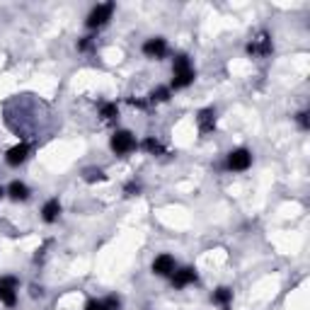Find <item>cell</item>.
I'll use <instances>...</instances> for the list:
<instances>
[{
    "mask_svg": "<svg viewBox=\"0 0 310 310\" xmlns=\"http://www.w3.org/2000/svg\"><path fill=\"white\" fill-rule=\"evenodd\" d=\"M197 279V274H194V269H179V272H172V283L177 286V288H182V286H187V283H192Z\"/></svg>",
    "mask_w": 310,
    "mask_h": 310,
    "instance_id": "8",
    "label": "cell"
},
{
    "mask_svg": "<svg viewBox=\"0 0 310 310\" xmlns=\"http://www.w3.org/2000/svg\"><path fill=\"white\" fill-rule=\"evenodd\" d=\"M102 177H104V174H102L100 170H87V179H90V182H92V179H102Z\"/></svg>",
    "mask_w": 310,
    "mask_h": 310,
    "instance_id": "22",
    "label": "cell"
},
{
    "mask_svg": "<svg viewBox=\"0 0 310 310\" xmlns=\"http://www.w3.org/2000/svg\"><path fill=\"white\" fill-rule=\"evenodd\" d=\"M250 163H252V155L245 150V148H240V150H233L230 155H228V168L235 170V172H242V170L250 168Z\"/></svg>",
    "mask_w": 310,
    "mask_h": 310,
    "instance_id": "4",
    "label": "cell"
},
{
    "mask_svg": "<svg viewBox=\"0 0 310 310\" xmlns=\"http://www.w3.org/2000/svg\"><path fill=\"white\" fill-rule=\"evenodd\" d=\"M58 213H61V204H58L56 199L46 201V204H44V208H41V216H44V221H46V223H54V221L58 218Z\"/></svg>",
    "mask_w": 310,
    "mask_h": 310,
    "instance_id": "10",
    "label": "cell"
},
{
    "mask_svg": "<svg viewBox=\"0 0 310 310\" xmlns=\"http://www.w3.org/2000/svg\"><path fill=\"white\" fill-rule=\"evenodd\" d=\"M168 97H170V90H168V87H158V90L150 95V100H153V102H165Z\"/></svg>",
    "mask_w": 310,
    "mask_h": 310,
    "instance_id": "17",
    "label": "cell"
},
{
    "mask_svg": "<svg viewBox=\"0 0 310 310\" xmlns=\"http://www.w3.org/2000/svg\"><path fill=\"white\" fill-rule=\"evenodd\" d=\"M85 310H107V308H104L102 301H90V303L85 306Z\"/></svg>",
    "mask_w": 310,
    "mask_h": 310,
    "instance_id": "19",
    "label": "cell"
},
{
    "mask_svg": "<svg viewBox=\"0 0 310 310\" xmlns=\"http://www.w3.org/2000/svg\"><path fill=\"white\" fill-rule=\"evenodd\" d=\"M27 153H29L27 143H17L15 148H10V150H7L5 160H7V165H20V163H25V160H27Z\"/></svg>",
    "mask_w": 310,
    "mask_h": 310,
    "instance_id": "6",
    "label": "cell"
},
{
    "mask_svg": "<svg viewBox=\"0 0 310 310\" xmlns=\"http://www.w3.org/2000/svg\"><path fill=\"white\" fill-rule=\"evenodd\" d=\"M7 192H10V197L15 199V201H22V199H27V197H29L27 184H22V182H12Z\"/></svg>",
    "mask_w": 310,
    "mask_h": 310,
    "instance_id": "12",
    "label": "cell"
},
{
    "mask_svg": "<svg viewBox=\"0 0 310 310\" xmlns=\"http://www.w3.org/2000/svg\"><path fill=\"white\" fill-rule=\"evenodd\" d=\"M0 286H5V288H15V286H17V279H12V276H2V279H0Z\"/></svg>",
    "mask_w": 310,
    "mask_h": 310,
    "instance_id": "18",
    "label": "cell"
},
{
    "mask_svg": "<svg viewBox=\"0 0 310 310\" xmlns=\"http://www.w3.org/2000/svg\"><path fill=\"white\" fill-rule=\"evenodd\" d=\"M298 121H301V126H303V129H308V112L298 114Z\"/></svg>",
    "mask_w": 310,
    "mask_h": 310,
    "instance_id": "23",
    "label": "cell"
},
{
    "mask_svg": "<svg viewBox=\"0 0 310 310\" xmlns=\"http://www.w3.org/2000/svg\"><path fill=\"white\" fill-rule=\"evenodd\" d=\"M102 303H104L107 310H119V298H107V301H102Z\"/></svg>",
    "mask_w": 310,
    "mask_h": 310,
    "instance_id": "20",
    "label": "cell"
},
{
    "mask_svg": "<svg viewBox=\"0 0 310 310\" xmlns=\"http://www.w3.org/2000/svg\"><path fill=\"white\" fill-rule=\"evenodd\" d=\"M102 116H104L107 121L116 119V116H119V109H116V104H104V107H102Z\"/></svg>",
    "mask_w": 310,
    "mask_h": 310,
    "instance_id": "16",
    "label": "cell"
},
{
    "mask_svg": "<svg viewBox=\"0 0 310 310\" xmlns=\"http://www.w3.org/2000/svg\"><path fill=\"white\" fill-rule=\"evenodd\" d=\"M143 148H145L148 153H153V155H155V153H163V145L155 141V138H145V141H143Z\"/></svg>",
    "mask_w": 310,
    "mask_h": 310,
    "instance_id": "15",
    "label": "cell"
},
{
    "mask_svg": "<svg viewBox=\"0 0 310 310\" xmlns=\"http://www.w3.org/2000/svg\"><path fill=\"white\" fill-rule=\"evenodd\" d=\"M269 49H272V44H269V39H267V34H262L257 41H252L250 46H247V51L257 56V54H269Z\"/></svg>",
    "mask_w": 310,
    "mask_h": 310,
    "instance_id": "11",
    "label": "cell"
},
{
    "mask_svg": "<svg viewBox=\"0 0 310 310\" xmlns=\"http://www.w3.org/2000/svg\"><path fill=\"white\" fill-rule=\"evenodd\" d=\"M230 298H233V291H228V288H218V291L213 293V303H218V306H223V308L230 303Z\"/></svg>",
    "mask_w": 310,
    "mask_h": 310,
    "instance_id": "14",
    "label": "cell"
},
{
    "mask_svg": "<svg viewBox=\"0 0 310 310\" xmlns=\"http://www.w3.org/2000/svg\"><path fill=\"white\" fill-rule=\"evenodd\" d=\"M112 148L119 153V155L131 153V150L136 148V138H134L129 131H116V134L112 136Z\"/></svg>",
    "mask_w": 310,
    "mask_h": 310,
    "instance_id": "3",
    "label": "cell"
},
{
    "mask_svg": "<svg viewBox=\"0 0 310 310\" xmlns=\"http://www.w3.org/2000/svg\"><path fill=\"white\" fill-rule=\"evenodd\" d=\"M192 80H194V70H192V66H189V58L177 56L174 58V78H172V87H174V90L187 87Z\"/></svg>",
    "mask_w": 310,
    "mask_h": 310,
    "instance_id": "1",
    "label": "cell"
},
{
    "mask_svg": "<svg viewBox=\"0 0 310 310\" xmlns=\"http://www.w3.org/2000/svg\"><path fill=\"white\" fill-rule=\"evenodd\" d=\"M153 272L160 274V276L172 274V272H174V259H172L170 254H160V257H155V262H153Z\"/></svg>",
    "mask_w": 310,
    "mask_h": 310,
    "instance_id": "7",
    "label": "cell"
},
{
    "mask_svg": "<svg viewBox=\"0 0 310 310\" xmlns=\"http://www.w3.org/2000/svg\"><path fill=\"white\" fill-rule=\"evenodd\" d=\"M114 5L112 2H104V5H97L90 15H87V27H102L109 17H112Z\"/></svg>",
    "mask_w": 310,
    "mask_h": 310,
    "instance_id": "2",
    "label": "cell"
},
{
    "mask_svg": "<svg viewBox=\"0 0 310 310\" xmlns=\"http://www.w3.org/2000/svg\"><path fill=\"white\" fill-rule=\"evenodd\" d=\"M213 124H216V114H213V109H204V112H199V129H201V134L213 131Z\"/></svg>",
    "mask_w": 310,
    "mask_h": 310,
    "instance_id": "9",
    "label": "cell"
},
{
    "mask_svg": "<svg viewBox=\"0 0 310 310\" xmlns=\"http://www.w3.org/2000/svg\"><path fill=\"white\" fill-rule=\"evenodd\" d=\"M138 192H141V187H138V184H129V187H126V194H131V197H134V194H138Z\"/></svg>",
    "mask_w": 310,
    "mask_h": 310,
    "instance_id": "24",
    "label": "cell"
},
{
    "mask_svg": "<svg viewBox=\"0 0 310 310\" xmlns=\"http://www.w3.org/2000/svg\"><path fill=\"white\" fill-rule=\"evenodd\" d=\"M78 49H80V51H90V49H92V36H85L83 41L78 44Z\"/></svg>",
    "mask_w": 310,
    "mask_h": 310,
    "instance_id": "21",
    "label": "cell"
},
{
    "mask_svg": "<svg viewBox=\"0 0 310 310\" xmlns=\"http://www.w3.org/2000/svg\"><path fill=\"white\" fill-rule=\"evenodd\" d=\"M0 194H2V189H0Z\"/></svg>",
    "mask_w": 310,
    "mask_h": 310,
    "instance_id": "25",
    "label": "cell"
},
{
    "mask_svg": "<svg viewBox=\"0 0 310 310\" xmlns=\"http://www.w3.org/2000/svg\"><path fill=\"white\" fill-rule=\"evenodd\" d=\"M0 303H5V306H15V303H17L15 288H5V286H0Z\"/></svg>",
    "mask_w": 310,
    "mask_h": 310,
    "instance_id": "13",
    "label": "cell"
},
{
    "mask_svg": "<svg viewBox=\"0 0 310 310\" xmlns=\"http://www.w3.org/2000/svg\"><path fill=\"white\" fill-rule=\"evenodd\" d=\"M165 51H168V44H165V39H148L145 44H143V54L148 58H163L165 56Z\"/></svg>",
    "mask_w": 310,
    "mask_h": 310,
    "instance_id": "5",
    "label": "cell"
}]
</instances>
